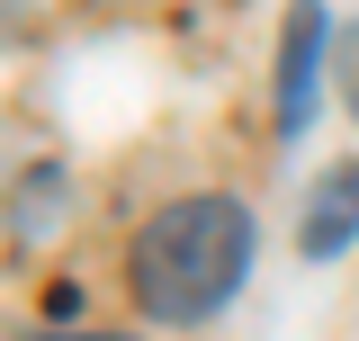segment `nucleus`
Masks as SVG:
<instances>
[{
  "mask_svg": "<svg viewBox=\"0 0 359 341\" xmlns=\"http://www.w3.org/2000/svg\"><path fill=\"white\" fill-rule=\"evenodd\" d=\"M243 269H252V215L233 198H180V207H162L135 234L126 288L162 323H207L243 288Z\"/></svg>",
  "mask_w": 359,
  "mask_h": 341,
  "instance_id": "nucleus-1",
  "label": "nucleus"
},
{
  "mask_svg": "<svg viewBox=\"0 0 359 341\" xmlns=\"http://www.w3.org/2000/svg\"><path fill=\"white\" fill-rule=\"evenodd\" d=\"M314 72H323V0H297L287 36H278V135L314 117Z\"/></svg>",
  "mask_w": 359,
  "mask_h": 341,
  "instance_id": "nucleus-2",
  "label": "nucleus"
},
{
  "mask_svg": "<svg viewBox=\"0 0 359 341\" xmlns=\"http://www.w3.org/2000/svg\"><path fill=\"white\" fill-rule=\"evenodd\" d=\"M297 243H306V260H332V252H351V243H359V162H341V170L306 198V234H297Z\"/></svg>",
  "mask_w": 359,
  "mask_h": 341,
  "instance_id": "nucleus-3",
  "label": "nucleus"
},
{
  "mask_svg": "<svg viewBox=\"0 0 359 341\" xmlns=\"http://www.w3.org/2000/svg\"><path fill=\"white\" fill-rule=\"evenodd\" d=\"M341 81H351V117H359V36H351V63H341Z\"/></svg>",
  "mask_w": 359,
  "mask_h": 341,
  "instance_id": "nucleus-4",
  "label": "nucleus"
},
{
  "mask_svg": "<svg viewBox=\"0 0 359 341\" xmlns=\"http://www.w3.org/2000/svg\"><path fill=\"white\" fill-rule=\"evenodd\" d=\"M36 341H117V333H36Z\"/></svg>",
  "mask_w": 359,
  "mask_h": 341,
  "instance_id": "nucleus-5",
  "label": "nucleus"
}]
</instances>
